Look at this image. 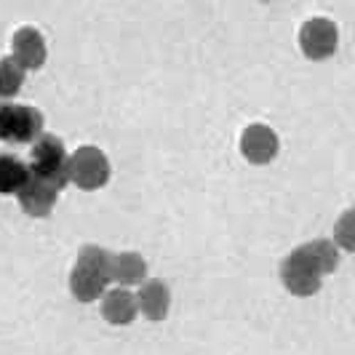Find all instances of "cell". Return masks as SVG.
I'll use <instances>...</instances> for the list:
<instances>
[{"label":"cell","mask_w":355,"mask_h":355,"mask_svg":"<svg viewBox=\"0 0 355 355\" xmlns=\"http://www.w3.org/2000/svg\"><path fill=\"white\" fill-rule=\"evenodd\" d=\"M59 193H62V190L53 187L51 182L30 174L27 184H24L14 198H17L19 209L27 214V216H33V219H46V216H51L53 209H56Z\"/></svg>","instance_id":"52a82bcc"},{"label":"cell","mask_w":355,"mask_h":355,"mask_svg":"<svg viewBox=\"0 0 355 355\" xmlns=\"http://www.w3.org/2000/svg\"><path fill=\"white\" fill-rule=\"evenodd\" d=\"M110 278H105L102 272H94L89 267L83 265H72L70 270V294L75 302L80 304H91V302H99L102 297H105V291L110 288Z\"/></svg>","instance_id":"8fae6325"},{"label":"cell","mask_w":355,"mask_h":355,"mask_svg":"<svg viewBox=\"0 0 355 355\" xmlns=\"http://www.w3.org/2000/svg\"><path fill=\"white\" fill-rule=\"evenodd\" d=\"M99 315L110 326H131L139 318V304H137V291L125 288V286H110L105 297L99 300Z\"/></svg>","instance_id":"ba28073f"},{"label":"cell","mask_w":355,"mask_h":355,"mask_svg":"<svg viewBox=\"0 0 355 355\" xmlns=\"http://www.w3.org/2000/svg\"><path fill=\"white\" fill-rule=\"evenodd\" d=\"M11 56L17 59L19 64L27 72H35L46 64L49 59V46L46 37L37 27H19L17 33L11 35Z\"/></svg>","instance_id":"9c48e42d"},{"label":"cell","mask_w":355,"mask_h":355,"mask_svg":"<svg viewBox=\"0 0 355 355\" xmlns=\"http://www.w3.org/2000/svg\"><path fill=\"white\" fill-rule=\"evenodd\" d=\"M112 177V163L107 158L105 150L83 144L75 153H70V182L83 190V193H96L107 187V182Z\"/></svg>","instance_id":"3957f363"},{"label":"cell","mask_w":355,"mask_h":355,"mask_svg":"<svg viewBox=\"0 0 355 355\" xmlns=\"http://www.w3.org/2000/svg\"><path fill=\"white\" fill-rule=\"evenodd\" d=\"M27 166H30V174L51 182L53 187H59V190H64L67 184H72L70 153H67L64 142L56 134L43 131L35 142L30 144V160H27Z\"/></svg>","instance_id":"6da1fadb"},{"label":"cell","mask_w":355,"mask_h":355,"mask_svg":"<svg viewBox=\"0 0 355 355\" xmlns=\"http://www.w3.org/2000/svg\"><path fill=\"white\" fill-rule=\"evenodd\" d=\"M30 179V166L11 153L0 155V196H17Z\"/></svg>","instance_id":"4fadbf2b"},{"label":"cell","mask_w":355,"mask_h":355,"mask_svg":"<svg viewBox=\"0 0 355 355\" xmlns=\"http://www.w3.org/2000/svg\"><path fill=\"white\" fill-rule=\"evenodd\" d=\"M137 304H139L142 318H147L150 323H160V320L168 318L171 291L158 278H147L142 286H137Z\"/></svg>","instance_id":"30bf717a"},{"label":"cell","mask_w":355,"mask_h":355,"mask_svg":"<svg viewBox=\"0 0 355 355\" xmlns=\"http://www.w3.org/2000/svg\"><path fill=\"white\" fill-rule=\"evenodd\" d=\"M112 251H107L105 246H96V243H86V246H80L78 249V259H75V265H83L94 270V272H102L105 278L112 281Z\"/></svg>","instance_id":"2e32d148"},{"label":"cell","mask_w":355,"mask_h":355,"mask_svg":"<svg viewBox=\"0 0 355 355\" xmlns=\"http://www.w3.org/2000/svg\"><path fill=\"white\" fill-rule=\"evenodd\" d=\"M147 281V259L139 251H118L112 257V284L137 288Z\"/></svg>","instance_id":"7c38bea8"},{"label":"cell","mask_w":355,"mask_h":355,"mask_svg":"<svg viewBox=\"0 0 355 355\" xmlns=\"http://www.w3.org/2000/svg\"><path fill=\"white\" fill-rule=\"evenodd\" d=\"M334 243L342 251H355V209L339 214V219L334 222Z\"/></svg>","instance_id":"e0dca14e"},{"label":"cell","mask_w":355,"mask_h":355,"mask_svg":"<svg viewBox=\"0 0 355 355\" xmlns=\"http://www.w3.org/2000/svg\"><path fill=\"white\" fill-rule=\"evenodd\" d=\"M304 254L313 259V265L318 267L320 272H323V278L326 275H331L339 265V246L334 241H326V238H315V241H307L302 243Z\"/></svg>","instance_id":"9a60e30c"},{"label":"cell","mask_w":355,"mask_h":355,"mask_svg":"<svg viewBox=\"0 0 355 355\" xmlns=\"http://www.w3.org/2000/svg\"><path fill=\"white\" fill-rule=\"evenodd\" d=\"M24 80H27V70L11 53L3 56L0 59V102H11L14 96H19V91L24 89Z\"/></svg>","instance_id":"5bb4252c"},{"label":"cell","mask_w":355,"mask_h":355,"mask_svg":"<svg viewBox=\"0 0 355 355\" xmlns=\"http://www.w3.org/2000/svg\"><path fill=\"white\" fill-rule=\"evenodd\" d=\"M281 284L291 297H313L320 291L323 284V272L313 265V259L304 254L302 246L291 251L281 262Z\"/></svg>","instance_id":"277c9868"},{"label":"cell","mask_w":355,"mask_h":355,"mask_svg":"<svg viewBox=\"0 0 355 355\" xmlns=\"http://www.w3.org/2000/svg\"><path fill=\"white\" fill-rule=\"evenodd\" d=\"M339 46V30L331 19L313 17L300 27V49L310 62H323L334 56Z\"/></svg>","instance_id":"5b68a950"},{"label":"cell","mask_w":355,"mask_h":355,"mask_svg":"<svg viewBox=\"0 0 355 355\" xmlns=\"http://www.w3.org/2000/svg\"><path fill=\"white\" fill-rule=\"evenodd\" d=\"M259 3H272V0H259Z\"/></svg>","instance_id":"ac0fdd59"},{"label":"cell","mask_w":355,"mask_h":355,"mask_svg":"<svg viewBox=\"0 0 355 355\" xmlns=\"http://www.w3.org/2000/svg\"><path fill=\"white\" fill-rule=\"evenodd\" d=\"M46 118L37 107L0 102V142L33 144L46 131Z\"/></svg>","instance_id":"7a4b0ae2"},{"label":"cell","mask_w":355,"mask_h":355,"mask_svg":"<svg viewBox=\"0 0 355 355\" xmlns=\"http://www.w3.org/2000/svg\"><path fill=\"white\" fill-rule=\"evenodd\" d=\"M241 155L249 160L251 166H267L278 158L281 153V139L278 134L265 123H251L241 131Z\"/></svg>","instance_id":"8992f818"}]
</instances>
